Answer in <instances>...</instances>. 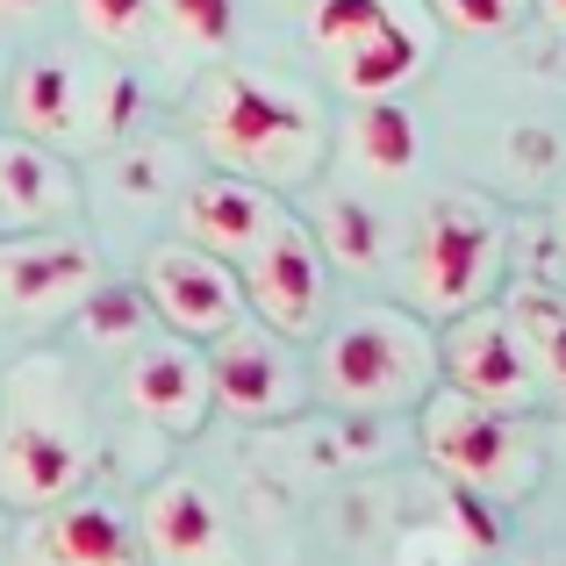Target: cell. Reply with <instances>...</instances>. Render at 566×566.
Instances as JSON below:
<instances>
[{"instance_id": "6da1fadb", "label": "cell", "mask_w": 566, "mask_h": 566, "mask_svg": "<svg viewBox=\"0 0 566 566\" xmlns=\"http://www.w3.org/2000/svg\"><path fill=\"white\" fill-rule=\"evenodd\" d=\"M193 144L216 158V172H237V180L259 187H308L323 166V144H331V123H323V101L308 86L280 80V72H251V65H216L201 72L187 101Z\"/></svg>"}, {"instance_id": "7a4b0ae2", "label": "cell", "mask_w": 566, "mask_h": 566, "mask_svg": "<svg viewBox=\"0 0 566 566\" xmlns=\"http://www.w3.org/2000/svg\"><path fill=\"white\" fill-rule=\"evenodd\" d=\"M101 438L65 352H22L0 380V510L36 516L86 495Z\"/></svg>"}, {"instance_id": "3957f363", "label": "cell", "mask_w": 566, "mask_h": 566, "mask_svg": "<svg viewBox=\"0 0 566 566\" xmlns=\"http://www.w3.org/2000/svg\"><path fill=\"white\" fill-rule=\"evenodd\" d=\"M144 94L137 72L108 65V57L65 51V43H43L22 65L8 72V129L14 137H36L51 151H108L137 129Z\"/></svg>"}, {"instance_id": "277c9868", "label": "cell", "mask_w": 566, "mask_h": 566, "mask_svg": "<svg viewBox=\"0 0 566 566\" xmlns=\"http://www.w3.org/2000/svg\"><path fill=\"white\" fill-rule=\"evenodd\" d=\"M308 43L352 101H395L438 65L430 0H308Z\"/></svg>"}, {"instance_id": "5b68a950", "label": "cell", "mask_w": 566, "mask_h": 566, "mask_svg": "<svg viewBox=\"0 0 566 566\" xmlns=\"http://www.w3.org/2000/svg\"><path fill=\"white\" fill-rule=\"evenodd\" d=\"M502 259H510V222L488 193H438L416 216V237L401 251V287H409L416 316H467L488 308L502 287Z\"/></svg>"}, {"instance_id": "8992f818", "label": "cell", "mask_w": 566, "mask_h": 566, "mask_svg": "<svg viewBox=\"0 0 566 566\" xmlns=\"http://www.w3.org/2000/svg\"><path fill=\"white\" fill-rule=\"evenodd\" d=\"M316 380L337 409H416L438 387V337L416 308L366 302L323 337Z\"/></svg>"}, {"instance_id": "52a82bcc", "label": "cell", "mask_w": 566, "mask_h": 566, "mask_svg": "<svg viewBox=\"0 0 566 566\" xmlns=\"http://www.w3.org/2000/svg\"><path fill=\"white\" fill-rule=\"evenodd\" d=\"M416 438H423V459L444 473V488H473L488 502H524L538 488V452L524 444V430L510 416L473 409L452 387H430L416 401Z\"/></svg>"}, {"instance_id": "ba28073f", "label": "cell", "mask_w": 566, "mask_h": 566, "mask_svg": "<svg viewBox=\"0 0 566 566\" xmlns=\"http://www.w3.org/2000/svg\"><path fill=\"white\" fill-rule=\"evenodd\" d=\"M101 251L80 230H29L0 237V331H51L72 323L101 287Z\"/></svg>"}, {"instance_id": "9c48e42d", "label": "cell", "mask_w": 566, "mask_h": 566, "mask_svg": "<svg viewBox=\"0 0 566 566\" xmlns=\"http://www.w3.org/2000/svg\"><path fill=\"white\" fill-rule=\"evenodd\" d=\"M237 287H244V316H259L273 337H308L323 323V302H331V259L316 251L302 216H280L265 230V244L237 265Z\"/></svg>"}, {"instance_id": "30bf717a", "label": "cell", "mask_w": 566, "mask_h": 566, "mask_svg": "<svg viewBox=\"0 0 566 566\" xmlns=\"http://www.w3.org/2000/svg\"><path fill=\"white\" fill-rule=\"evenodd\" d=\"M438 374L452 395H467L473 409H488V416H531L538 409V380H531V359H524V345H516V323L502 316L495 302L488 308H467V316H452L444 323V337H438Z\"/></svg>"}, {"instance_id": "8fae6325", "label": "cell", "mask_w": 566, "mask_h": 566, "mask_svg": "<svg viewBox=\"0 0 566 566\" xmlns=\"http://www.w3.org/2000/svg\"><path fill=\"white\" fill-rule=\"evenodd\" d=\"M208 352V395H216V409H230L237 423H287V416L308 409V374L302 359H294L287 337H273L265 323H237V331H222Z\"/></svg>"}, {"instance_id": "7c38bea8", "label": "cell", "mask_w": 566, "mask_h": 566, "mask_svg": "<svg viewBox=\"0 0 566 566\" xmlns=\"http://www.w3.org/2000/svg\"><path fill=\"white\" fill-rule=\"evenodd\" d=\"M144 308H151L158 331L187 337V345H216L222 331L244 323V287H237V265H222L216 251L201 244H158L144 259V280H137Z\"/></svg>"}, {"instance_id": "4fadbf2b", "label": "cell", "mask_w": 566, "mask_h": 566, "mask_svg": "<svg viewBox=\"0 0 566 566\" xmlns=\"http://www.w3.org/2000/svg\"><path fill=\"white\" fill-rule=\"evenodd\" d=\"M123 395L166 438H193L208 423V409H216V395H208V352L172 337V331H151L137 352H123Z\"/></svg>"}, {"instance_id": "5bb4252c", "label": "cell", "mask_w": 566, "mask_h": 566, "mask_svg": "<svg viewBox=\"0 0 566 566\" xmlns=\"http://www.w3.org/2000/svg\"><path fill=\"white\" fill-rule=\"evenodd\" d=\"M29 566H151L144 538L108 495H72L57 510H36L14 538Z\"/></svg>"}, {"instance_id": "9a60e30c", "label": "cell", "mask_w": 566, "mask_h": 566, "mask_svg": "<svg viewBox=\"0 0 566 566\" xmlns=\"http://www.w3.org/2000/svg\"><path fill=\"white\" fill-rule=\"evenodd\" d=\"M72 222H80V172H72V158L36 137L0 129V237L72 230Z\"/></svg>"}, {"instance_id": "2e32d148", "label": "cell", "mask_w": 566, "mask_h": 566, "mask_svg": "<svg viewBox=\"0 0 566 566\" xmlns=\"http://www.w3.org/2000/svg\"><path fill=\"white\" fill-rule=\"evenodd\" d=\"M137 538H144V559L151 566H222V559H237L222 502L208 495L201 481H187V473H172V481H158L151 495H144Z\"/></svg>"}, {"instance_id": "e0dca14e", "label": "cell", "mask_w": 566, "mask_h": 566, "mask_svg": "<svg viewBox=\"0 0 566 566\" xmlns=\"http://www.w3.org/2000/svg\"><path fill=\"white\" fill-rule=\"evenodd\" d=\"M280 216H287L280 193L259 187V180H237V172H201V180H187V193H180L187 244L216 251L222 265H244L251 251L265 244V230H273Z\"/></svg>"}, {"instance_id": "ac0fdd59", "label": "cell", "mask_w": 566, "mask_h": 566, "mask_svg": "<svg viewBox=\"0 0 566 566\" xmlns=\"http://www.w3.org/2000/svg\"><path fill=\"white\" fill-rule=\"evenodd\" d=\"M502 316L516 323V345H524V359H531L538 395H553L566 409V294L553 280H516Z\"/></svg>"}, {"instance_id": "d6986e66", "label": "cell", "mask_w": 566, "mask_h": 566, "mask_svg": "<svg viewBox=\"0 0 566 566\" xmlns=\"http://www.w3.org/2000/svg\"><path fill=\"white\" fill-rule=\"evenodd\" d=\"M345 144L359 158V172H374V180H409L423 166V123L401 101H359L345 123Z\"/></svg>"}, {"instance_id": "ffe728a7", "label": "cell", "mask_w": 566, "mask_h": 566, "mask_svg": "<svg viewBox=\"0 0 566 566\" xmlns=\"http://www.w3.org/2000/svg\"><path fill=\"white\" fill-rule=\"evenodd\" d=\"M308 237H316V251L331 265H352V273L387 265V222H380L374 201H359V193H331V201L316 208V222H308Z\"/></svg>"}, {"instance_id": "44dd1931", "label": "cell", "mask_w": 566, "mask_h": 566, "mask_svg": "<svg viewBox=\"0 0 566 566\" xmlns=\"http://www.w3.org/2000/svg\"><path fill=\"white\" fill-rule=\"evenodd\" d=\"M86 331V345L101 352H137L144 337H151V308H144L137 287H115V280H101L94 294L80 302V316H72Z\"/></svg>"}, {"instance_id": "7402d4cb", "label": "cell", "mask_w": 566, "mask_h": 566, "mask_svg": "<svg viewBox=\"0 0 566 566\" xmlns=\"http://www.w3.org/2000/svg\"><path fill=\"white\" fill-rule=\"evenodd\" d=\"M151 14L172 29V43L216 57L237 43V0H151Z\"/></svg>"}, {"instance_id": "603a6c76", "label": "cell", "mask_w": 566, "mask_h": 566, "mask_svg": "<svg viewBox=\"0 0 566 566\" xmlns=\"http://www.w3.org/2000/svg\"><path fill=\"white\" fill-rule=\"evenodd\" d=\"M80 29L101 43V51H144L151 43V0H72Z\"/></svg>"}, {"instance_id": "cb8c5ba5", "label": "cell", "mask_w": 566, "mask_h": 566, "mask_svg": "<svg viewBox=\"0 0 566 566\" xmlns=\"http://www.w3.org/2000/svg\"><path fill=\"white\" fill-rule=\"evenodd\" d=\"M502 502L473 495V488H444V516H452V538L467 545V559H495L502 553Z\"/></svg>"}, {"instance_id": "d4e9b609", "label": "cell", "mask_w": 566, "mask_h": 566, "mask_svg": "<svg viewBox=\"0 0 566 566\" xmlns=\"http://www.w3.org/2000/svg\"><path fill=\"white\" fill-rule=\"evenodd\" d=\"M438 29H467V36H510L531 14V0H430Z\"/></svg>"}, {"instance_id": "484cf974", "label": "cell", "mask_w": 566, "mask_h": 566, "mask_svg": "<svg viewBox=\"0 0 566 566\" xmlns=\"http://www.w3.org/2000/svg\"><path fill=\"white\" fill-rule=\"evenodd\" d=\"M166 144H151V151H123V187L129 193H158L166 187Z\"/></svg>"}, {"instance_id": "4316f807", "label": "cell", "mask_w": 566, "mask_h": 566, "mask_svg": "<svg viewBox=\"0 0 566 566\" xmlns=\"http://www.w3.org/2000/svg\"><path fill=\"white\" fill-rule=\"evenodd\" d=\"M36 14H51V0H0V22H36Z\"/></svg>"}, {"instance_id": "83f0119b", "label": "cell", "mask_w": 566, "mask_h": 566, "mask_svg": "<svg viewBox=\"0 0 566 566\" xmlns=\"http://www.w3.org/2000/svg\"><path fill=\"white\" fill-rule=\"evenodd\" d=\"M8 553H14V516L0 510V566H8Z\"/></svg>"}, {"instance_id": "f1b7e54d", "label": "cell", "mask_w": 566, "mask_h": 566, "mask_svg": "<svg viewBox=\"0 0 566 566\" xmlns=\"http://www.w3.org/2000/svg\"><path fill=\"white\" fill-rule=\"evenodd\" d=\"M545 14H553V29H566V0H538Z\"/></svg>"}, {"instance_id": "f546056e", "label": "cell", "mask_w": 566, "mask_h": 566, "mask_svg": "<svg viewBox=\"0 0 566 566\" xmlns=\"http://www.w3.org/2000/svg\"><path fill=\"white\" fill-rule=\"evenodd\" d=\"M473 566H510V559H502V553H495V559H473Z\"/></svg>"}, {"instance_id": "4dcf8cb0", "label": "cell", "mask_w": 566, "mask_h": 566, "mask_svg": "<svg viewBox=\"0 0 566 566\" xmlns=\"http://www.w3.org/2000/svg\"><path fill=\"white\" fill-rule=\"evenodd\" d=\"M559 244H566V216H559Z\"/></svg>"}, {"instance_id": "1f68e13d", "label": "cell", "mask_w": 566, "mask_h": 566, "mask_svg": "<svg viewBox=\"0 0 566 566\" xmlns=\"http://www.w3.org/2000/svg\"><path fill=\"white\" fill-rule=\"evenodd\" d=\"M222 566H237V559H222Z\"/></svg>"}]
</instances>
